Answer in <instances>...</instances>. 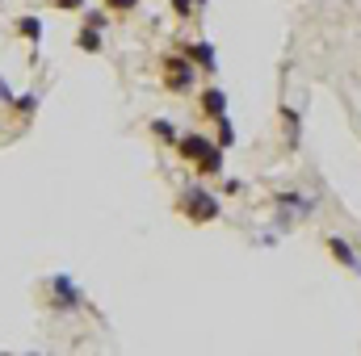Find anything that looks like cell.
Listing matches in <instances>:
<instances>
[{"mask_svg":"<svg viewBox=\"0 0 361 356\" xmlns=\"http://www.w3.org/2000/svg\"><path fill=\"white\" fill-rule=\"evenodd\" d=\"M101 4L109 8V17H130L139 8V0H101Z\"/></svg>","mask_w":361,"mask_h":356,"instance_id":"2e32d148","label":"cell"},{"mask_svg":"<svg viewBox=\"0 0 361 356\" xmlns=\"http://www.w3.org/2000/svg\"><path fill=\"white\" fill-rule=\"evenodd\" d=\"M152 134H156V143H164V147H177V139H180V130L169 117H152Z\"/></svg>","mask_w":361,"mask_h":356,"instance_id":"7c38bea8","label":"cell"},{"mask_svg":"<svg viewBox=\"0 0 361 356\" xmlns=\"http://www.w3.org/2000/svg\"><path fill=\"white\" fill-rule=\"evenodd\" d=\"M13 30H17V38H25L30 46H38V42H42V17H34V13L17 17V21H13Z\"/></svg>","mask_w":361,"mask_h":356,"instance_id":"9c48e42d","label":"cell"},{"mask_svg":"<svg viewBox=\"0 0 361 356\" xmlns=\"http://www.w3.org/2000/svg\"><path fill=\"white\" fill-rule=\"evenodd\" d=\"M197 109H202V117H223L227 113V92L223 89H202V96H197Z\"/></svg>","mask_w":361,"mask_h":356,"instance_id":"ba28073f","label":"cell"},{"mask_svg":"<svg viewBox=\"0 0 361 356\" xmlns=\"http://www.w3.org/2000/svg\"><path fill=\"white\" fill-rule=\"evenodd\" d=\"M38 105H42V96H38V92H17L4 109L13 113V122H30V117L38 113Z\"/></svg>","mask_w":361,"mask_h":356,"instance_id":"52a82bcc","label":"cell"},{"mask_svg":"<svg viewBox=\"0 0 361 356\" xmlns=\"http://www.w3.org/2000/svg\"><path fill=\"white\" fill-rule=\"evenodd\" d=\"M324 248L332 252V260H336V265L353 272V260H357V248H353V243H349L345 235H324Z\"/></svg>","mask_w":361,"mask_h":356,"instance_id":"8992f818","label":"cell"},{"mask_svg":"<svg viewBox=\"0 0 361 356\" xmlns=\"http://www.w3.org/2000/svg\"><path fill=\"white\" fill-rule=\"evenodd\" d=\"M223 155H227V151L214 143V147H210V151L193 164V172H197V177H223Z\"/></svg>","mask_w":361,"mask_h":356,"instance_id":"30bf717a","label":"cell"},{"mask_svg":"<svg viewBox=\"0 0 361 356\" xmlns=\"http://www.w3.org/2000/svg\"><path fill=\"white\" fill-rule=\"evenodd\" d=\"M210 147H214V143H210L206 134H197V130H185V134L177 139V155L185 160V164H197Z\"/></svg>","mask_w":361,"mask_h":356,"instance_id":"5b68a950","label":"cell"},{"mask_svg":"<svg viewBox=\"0 0 361 356\" xmlns=\"http://www.w3.org/2000/svg\"><path fill=\"white\" fill-rule=\"evenodd\" d=\"M80 13H85V25H89V30H105V25H109V8H105V4H101V8H89V4H85Z\"/></svg>","mask_w":361,"mask_h":356,"instance_id":"9a60e30c","label":"cell"},{"mask_svg":"<svg viewBox=\"0 0 361 356\" xmlns=\"http://www.w3.org/2000/svg\"><path fill=\"white\" fill-rule=\"evenodd\" d=\"M47 306L55 310V314H72V310H85L89 306V298H85V289L76 285V276L72 272H55V276H47Z\"/></svg>","mask_w":361,"mask_h":356,"instance_id":"7a4b0ae2","label":"cell"},{"mask_svg":"<svg viewBox=\"0 0 361 356\" xmlns=\"http://www.w3.org/2000/svg\"><path fill=\"white\" fill-rule=\"evenodd\" d=\"M281 126H286V147L294 151V147H298V130H302V117H298V109L281 105Z\"/></svg>","mask_w":361,"mask_h":356,"instance_id":"8fae6325","label":"cell"},{"mask_svg":"<svg viewBox=\"0 0 361 356\" xmlns=\"http://www.w3.org/2000/svg\"><path fill=\"white\" fill-rule=\"evenodd\" d=\"M353 272L361 276V248H357V260H353Z\"/></svg>","mask_w":361,"mask_h":356,"instance_id":"ffe728a7","label":"cell"},{"mask_svg":"<svg viewBox=\"0 0 361 356\" xmlns=\"http://www.w3.org/2000/svg\"><path fill=\"white\" fill-rule=\"evenodd\" d=\"M51 4H55L59 13H80V8H85L89 0H51Z\"/></svg>","mask_w":361,"mask_h":356,"instance_id":"ac0fdd59","label":"cell"},{"mask_svg":"<svg viewBox=\"0 0 361 356\" xmlns=\"http://www.w3.org/2000/svg\"><path fill=\"white\" fill-rule=\"evenodd\" d=\"M197 8H202L197 0H173V17H177V21H189Z\"/></svg>","mask_w":361,"mask_h":356,"instance_id":"e0dca14e","label":"cell"},{"mask_svg":"<svg viewBox=\"0 0 361 356\" xmlns=\"http://www.w3.org/2000/svg\"><path fill=\"white\" fill-rule=\"evenodd\" d=\"M177 51L193 63V68H197V72H206V76H214V72H219V55H214V46H210L206 38H197V42H180Z\"/></svg>","mask_w":361,"mask_h":356,"instance_id":"277c9868","label":"cell"},{"mask_svg":"<svg viewBox=\"0 0 361 356\" xmlns=\"http://www.w3.org/2000/svg\"><path fill=\"white\" fill-rule=\"evenodd\" d=\"M13 96H17V92H13V84H8V80H4V76H0V105H8V101H13Z\"/></svg>","mask_w":361,"mask_h":356,"instance_id":"d6986e66","label":"cell"},{"mask_svg":"<svg viewBox=\"0 0 361 356\" xmlns=\"http://www.w3.org/2000/svg\"><path fill=\"white\" fill-rule=\"evenodd\" d=\"M214 134H219L214 143H219L223 151H227V147L235 143V126H231V117H227V113H223V117H214Z\"/></svg>","mask_w":361,"mask_h":356,"instance_id":"5bb4252c","label":"cell"},{"mask_svg":"<svg viewBox=\"0 0 361 356\" xmlns=\"http://www.w3.org/2000/svg\"><path fill=\"white\" fill-rule=\"evenodd\" d=\"M177 214L180 218H189L193 227L219 222V218H223V197H214V193L202 189V184H189V189L177 197Z\"/></svg>","mask_w":361,"mask_h":356,"instance_id":"6da1fadb","label":"cell"},{"mask_svg":"<svg viewBox=\"0 0 361 356\" xmlns=\"http://www.w3.org/2000/svg\"><path fill=\"white\" fill-rule=\"evenodd\" d=\"M101 46H105V38H101V30H80L76 34V51H89V55H101Z\"/></svg>","mask_w":361,"mask_h":356,"instance_id":"4fadbf2b","label":"cell"},{"mask_svg":"<svg viewBox=\"0 0 361 356\" xmlns=\"http://www.w3.org/2000/svg\"><path fill=\"white\" fill-rule=\"evenodd\" d=\"M160 84L173 92V96H189V92L197 89V68L180 51H173V55L160 59Z\"/></svg>","mask_w":361,"mask_h":356,"instance_id":"3957f363","label":"cell"},{"mask_svg":"<svg viewBox=\"0 0 361 356\" xmlns=\"http://www.w3.org/2000/svg\"><path fill=\"white\" fill-rule=\"evenodd\" d=\"M197 4H206V0H197Z\"/></svg>","mask_w":361,"mask_h":356,"instance_id":"44dd1931","label":"cell"}]
</instances>
